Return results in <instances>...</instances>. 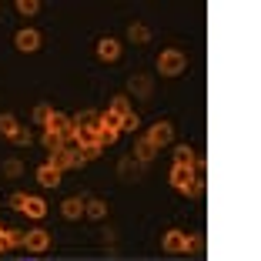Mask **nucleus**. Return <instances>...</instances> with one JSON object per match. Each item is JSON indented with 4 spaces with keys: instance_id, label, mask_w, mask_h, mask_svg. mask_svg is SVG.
<instances>
[{
    "instance_id": "9d476101",
    "label": "nucleus",
    "mask_w": 261,
    "mask_h": 261,
    "mask_svg": "<svg viewBox=\"0 0 261 261\" xmlns=\"http://www.w3.org/2000/svg\"><path fill=\"white\" fill-rule=\"evenodd\" d=\"M117 134H121V127H117V124H108L104 117H100V134H97V144H100V147L114 144V141H117Z\"/></svg>"
},
{
    "instance_id": "b1692460",
    "label": "nucleus",
    "mask_w": 261,
    "mask_h": 261,
    "mask_svg": "<svg viewBox=\"0 0 261 261\" xmlns=\"http://www.w3.org/2000/svg\"><path fill=\"white\" fill-rule=\"evenodd\" d=\"M4 248H7V238H4V231H0V251H4Z\"/></svg>"
},
{
    "instance_id": "f257e3e1",
    "label": "nucleus",
    "mask_w": 261,
    "mask_h": 261,
    "mask_svg": "<svg viewBox=\"0 0 261 261\" xmlns=\"http://www.w3.org/2000/svg\"><path fill=\"white\" fill-rule=\"evenodd\" d=\"M171 185L181 194H198L201 191V181H198L191 164H174V168H171Z\"/></svg>"
},
{
    "instance_id": "a211bd4d",
    "label": "nucleus",
    "mask_w": 261,
    "mask_h": 261,
    "mask_svg": "<svg viewBox=\"0 0 261 261\" xmlns=\"http://www.w3.org/2000/svg\"><path fill=\"white\" fill-rule=\"evenodd\" d=\"M177 158H174V164H194V151L191 147H177Z\"/></svg>"
},
{
    "instance_id": "5701e85b",
    "label": "nucleus",
    "mask_w": 261,
    "mask_h": 261,
    "mask_svg": "<svg viewBox=\"0 0 261 261\" xmlns=\"http://www.w3.org/2000/svg\"><path fill=\"white\" fill-rule=\"evenodd\" d=\"M20 161H7V164H4V174H10V177H17V174H20Z\"/></svg>"
},
{
    "instance_id": "6e6552de",
    "label": "nucleus",
    "mask_w": 261,
    "mask_h": 261,
    "mask_svg": "<svg viewBox=\"0 0 261 261\" xmlns=\"http://www.w3.org/2000/svg\"><path fill=\"white\" fill-rule=\"evenodd\" d=\"M97 57H100V61H117V57H121V44H117V40L114 37H100L97 40Z\"/></svg>"
},
{
    "instance_id": "39448f33",
    "label": "nucleus",
    "mask_w": 261,
    "mask_h": 261,
    "mask_svg": "<svg viewBox=\"0 0 261 261\" xmlns=\"http://www.w3.org/2000/svg\"><path fill=\"white\" fill-rule=\"evenodd\" d=\"M198 241L188 238V234H181V231H168L164 234V251L168 254H177V251H188V248H194Z\"/></svg>"
},
{
    "instance_id": "1a4fd4ad",
    "label": "nucleus",
    "mask_w": 261,
    "mask_h": 261,
    "mask_svg": "<svg viewBox=\"0 0 261 261\" xmlns=\"http://www.w3.org/2000/svg\"><path fill=\"white\" fill-rule=\"evenodd\" d=\"M37 185L40 188H57L61 185V171H57L54 164H40L37 168Z\"/></svg>"
},
{
    "instance_id": "4be33fe9",
    "label": "nucleus",
    "mask_w": 261,
    "mask_h": 261,
    "mask_svg": "<svg viewBox=\"0 0 261 261\" xmlns=\"http://www.w3.org/2000/svg\"><path fill=\"white\" fill-rule=\"evenodd\" d=\"M134 127H138V114L130 111V114H127V117L121 121V130H134Z\"/></svg>"
},
{
    "instance_id": "423d86ee",
    "label": "nucleus",
    "mask_w": 261,
    "mask_h": 261,
    "mask_svg": "<svg viewBox=\"0 0 261 261\" xmlns=\"http://www.w3.org/2000/svg\"><path fill=\"white\" fill-rule=\"evenodd\" d=\"M171 138H174V127H171L168 121H158V124H154L151 130H147V141L154 144V151H158V147H164V144H168Z\"/></svg>"
},
{
    "instance_id": "4468645a",
    "label": "nucleus",
    "mask_w": 261,
    "mask_h": 261,
    "mask_svg": "<svg viewBox=\"0 0 261 261\" xmlns=\"http://www.w3.org/2000/svg\"><path fill=\"white\" fill-rule=\"evenodd\" d=\"M151 158H154V144L147 138H141L138 141V161H151Z\"/></svg>"
},
{
    "instance_id": "20e7f679",
    "label": "nucleus",
    "mask_w": 261,
    "mask_h": 261,
    "mask_svg": "<svg viewBox=\"0 0 261 261\" xmlns=\"http://www.w3.org/2000/svg\"><path fill=\"white\" fill-rule=\"evenodd\" d=\"M14 44H17V50H23V54H34V50H40V34L34 31V27H23V31H17Z\"/></svg>"
},
{
    "instance_id": "9b49d317",
    "label": "nucleus",
    "mask_w": 261,
    "mask_h": 261,
    "mask_svg": "<svg viewBox=\"0 0 261 261\" xmlns=\"http://www.w3.org/2000/svg\"><path fill=\"white\" fill-rule=\"evenodd\" d=\"M61 215L70 218V221H77V218L84 215V201H81V198H67V201L61 204Z\"/></svg>"
},
{
    "instance_id": "ddd939ff",
    "label": "nucleus",
    "mask_w": 261,
    "mask_h": 261,
    "mask_svg": "<svg viewBox=\"0 0 261 261\" xmlns=\"http://www.w3.org/2000/svg\"><path fill=\"white\" fill-rule=\"evenodd\" d=\"M0 134L4 138H14L17 134V117L14 114H0Z\"/></svg>"
},
{
    "instance_id": "7ed1b4c3",
    "label": "nucleus",
    "mask_w": 261,
    "mask_h": 261,
    "mask_svg": "<svg viewBox=\"0 0 261 261\" xmlns=\"http://www.w3.org/2000/svg\"><path fill=\"white\" fill-rule=\"evenodd\" d=\"M10 204L17 207V211H23V215H31V218H44L47 215V204L40 198H34V194H10Z\"/></svg>"
},
{
    "instance_id": "f03ea898",
    "label": "nucleus",
    "mask_w": 261,
    "mask_h": 261,
    "mask_svg": "<svg viewBox=\"0 0 261 261\" xmlns=\"http://www.w3.org/2000/svg\"><path fill=\"white\" fill-rule=\"evenodd\" d=\"M185 67H188V57L181 50H161L158 54V74L177 77V74H185Z\"/></svg>"
},
{
    "instance_id": "6ab92c4d",
    "label": "nucleus",
    "mask_w": 261,
    "mask_h": 261,
    "mask_svg": "<svg viewBox=\"0 0 261 261\" xmlns=\"http://www.w3.org/2000/svg\"><path fill=\"white\" fill-rule=\"evenodd\" d=\"M10 141H14L17 147H27V144H31V130H23V127H17V134H14V138H10Z\"/></svg>"
},
{
    "instance_id": "0eeeda50",
    "label": "nucleus",
    "mask_w": 261,
    "mask_h": 261,
    "mask_svg": "<svg viewBox=\"0 0 261 261\" xmlns=\"http://www.w3.org/2000/svg\"><path fill=\"white\" fill-rule=\"evenodd\" d=\"M23 245H27V251H47V245H50V234H47L44 228H34L23 234Z\"/></svg>"
},
{
    "instance_id": "412c9836",
    "label": "nucleus",
    "mask_w": 261,
    "mask_h": 261,
    "mask_svg": "<svg viewBox=\"0 0 261 261\" xmlns=\"http://www.w3.org/2000/svg\"><path fill=\"white\" fill-rule=\"evenodd\" d=\"M50 114H54V111L47 108V104H40V108H37V111H34V121H40V124H47V117H50Z\"/></svg>"
},
{
    "instance_id": "dca6fc26",
    "label": "nucleus",
    "mask_w": 261,
    "mask_h": 261,
    "mask_svg": "<svg viewBox=\"0 0 261 261\" xmlns=\"http://www.w3.org/2000/svg\"><path fill=\"white\" fill-rule=\"evenodd\" d=\"M37 7H40L37 0H17V10H20L23 17H34V14H37Z\"/></svg>"
},
{
    "instance_id": "2eb2a0df",
    "label": "nucleus",
    "mask_w": 261,
    "mask_h": 261,
    "mask_svg": "<svg viewBox=\"0 0 261 261\" xmlns=\"http://www.w3.org/2000/svg\"><path fill=\"white\" fill-rule=\"evenodd\" d=\"M127 37H130V40H138V44H144V40L151 37V34H147V27H141V23H130Z\"/></svg>"
},
{
    "instance_id": "f8f14e48",
    "label": "nucleus",
    "mask_w": 261,
    "mask_h": 261,
    "mask_svg": "<svg viewBox=\"0 0 261 261\" xmlns=\"http://www.w3.org/2000/svg\"><path fill=\"white\" fill-rule=\"evenodd\" d=\"M84 215L104 218V215H108V204H104V201H97V198H91V201H84Z\"/></svg>"
},
{
    "instance_id": "393cba45",
    "label": "nucleus",
    "mask_w": 261,
    "mask_h": 261,
    "mask_svg": "<svg viewBox=\"0 0 261 261\" xmlns=\"http://www.w3.org/2000/svg\"><path fill=\"white\" fill-rule=\"evenodd\" d=\"M23 261H34V258H23Z\"/></svg>"
},
{
    "instance_id": "f3484780",
    "label": "nucleus",
    "mask_w": 261,
    "mask_h": 261,
    "mask_svg": "<svg viewBox=\"0 0 261 261\" xmlns=\"http://www.w3.org/2000/svg\"><path fill=\"white\" fill-rule=\"evenodd\" d=\"M44 144L50 147V151H61V147H64V138H57L54 130H44Z\"/></svg>"
},
{
    "instance_id": "aec40b11",
    "label": "nucleus",
    "mask_w": 261,
    "mask_h": 261,
    "mask_svg": "<svg viewBox=\"0 0 261 261\" xmlns=\"http://www.w3.org/2000/svg\"><path fill=\"white\" fill-rule=\"evenodd\" d=\"M130 87H134V91H138L141 97H147V91H151V84H147L144 77H134V81H130Z\"/></svg>"
}]
</instances>
